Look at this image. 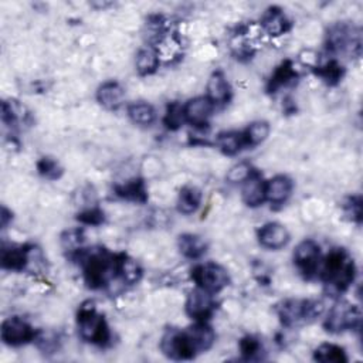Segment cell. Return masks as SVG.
I'll return each mask as SVG.
<instances>
[{
    "label": "cell",
    "instance_id": "cell-1",
    "mask_svg": "<svg viewBox=\"0 0 363 363\" xmlns=\"http://www.w3.org/2000/svg\"><path fill=\"white\" fill-rule=\"evenodd\" d=\"M321 274L329 292L339 295L345 292L355 280V263L345 250L335 248L324 260Z\"/></svg>",
    "mask_w": 363,
    "mask_h": 363
},
{
    "label": "cell",
    "instance_id": "cell-2",
    "mask_svg": "<svg viewBox=\"0 0 363 363\" xmlns=\"http://www.w3.org/2000/svg\"><path fill=\"white\" fill-rule=\"evenodd\" d=\"M84 267V278L89 288H102L117 274V257L109 256L104 250L91 253H80Z\"/></svg>",
    "mask_w": 363,
    "mask_h": 363
},
{
    "label": "cell",
    "instance_id": "cell-3",
    "mask_svg": "<svg viewBox=\"0 0 363 363\" xmlns=\"http://www.w3.org/2000/svg\"><path fill=\"white\" fill-rule=\"evenodd\" d=\"M78 331L84 340L98 346H105L111 340L107 321L91 302L84 304L78 311Z\"/></svg>",
    "mask_w": 363,
    "mask_h": 363
},
{
    "label": "cell",
    "instance_id": "cell-4",
    "mask_svg": "<svg viewBox=\"0 0 363 363\" xmlns=\"http://www.w3.org/2000/svg\"><path fill=\"white\" fill-rule=\"evenodd\" d=\"M328 49L333 53L360 54V32L348 25V23H336L327 34Z\"/></svg>",
    "mask_w": 363,
    "mask_h": 363
},
{
    "label": "cell",
    "instance_id": "cell-5",
    "mask_svg": "<svg viewBox=\"0 0 363 363\" xmlns=\"http://www.w3.org/2000/svg\"><path fill=\"white\" fill-rule=\"evenodd\" d=\"M190 277L196 283L197 288L216 294L226 288L230 283L229 272L219 264L204 263L199 264L190 271Z\"/></svg>",
    "mask_w": 363,
    "mask_h": 363
},
{
    "label": "cell",
    "instance_id": "cell-6",
    "mask_svg": "<svg viewBox=\"0 0 363 363\" xmlns=\"http://www.w3.org/2000/svg\"><path fill=\"white\" fill-rule=\"evenodd\" d=\"M360 318V309L356 305L342 301L332 307L324 327L331 333H340L344 331L359 328Z\"/></svg>",
    "mask_w": 363,
    "mask_h": 363
},
{
    "label": "cell",
    "instance_id": "cell-7",
    "mask_svg": "<svg viewBox=\"0 0 363 363\" xmlns=\"http://www.w3.org/2000/svg\"><path fill=\"white\" fill-rule=\"evenodd\" d=\"M161 349L173 360H189L199 353L188 329L168 331L161 340Z\"/></svg>",
    "mask_w": 363,
    "mask_h": 363
},
{
    "label": "cell",
    "instance_id": "cell-8",
    "mask_svg": "<svg viewBox=\"0 0 363 363\" xmlns=\"http://www.w3.org/2000/svg\"><path fill=\"white\" fill-rule=\"evenodd\" d=\"M0 335H2V340L6 345L21 346L32 342V340H36L37 332L23 318L10 316L3 321Z\"/></svg>",
    "mask_w": 363,
    "mask_h": 363
},
{
    "label": "cell",
    "instance_id": "cell-9",
    "mask_svg": "<svg viewBox=\"0 0 363 363\" xmlns=\"http://www.w3.org/2000/svg\"><path fill=\"white\" fill-rule=\"evenodd\" d=\"M321 261V247L314 240H304L300 243L294 252V263L297 268L305 276L312 278L320 271Z\"/></svg>",
    "mask_w": 363,
    "mask_h": 363
},
{
    "label": "cell",
    "instance_id": "cell-10",
    "mask_svg": "<svg viewBox=\"0 0 363 363\" xmlns=\"http://www.w3.org/2000/svg\"><path fill=\"white\" fill-rule=\"evenodd\" d=\"M216 308L213 294L201 288L193 289L186 301V312L195 321H206Z\"/></svg>",
    "mask_w": 363,
    "mask_h": 363
},
{
    "label": "cell",
    "instance_id": "cell-11",
    "mask_svg": "<svg viewBox=\"0 0 363 363\" xmlns=\"http://www.w3.org/2000/svg\"><path fill=\"white\" fill-rule=\"evenodd\" d=\"M213 104L208 97H196L190 100L185 107V120L196 128L206 126L213 112Z\"/></svg>",
    "mask_w": 363,
    "mask_h": 363
},
{
    "label": "cell",
    "instance_id": "cell-12",
    "mask_svg": "<svg viewBox=\"0 0 363 363\" xmlns=\"http://www.w3.org/2000/svg\"><path fill=\"white\" fill-rule=\"evenodd\" d=\"M258 241L264 248L280 250L289 241V233L280 223H267L258 230Z\"/></svg>",
    "mask_w": 363,
    "mask_h": 363
},
{
    "label": "cell",
    "instance_id": "cell-13",
    "mask_svg": "<svg viewBox=\"0 0 363 363\" xmlns=\"http://www.w3.org/2000/svg\"><path fill=\"white\" fill-rule=\"evenodd\" d=\"M261 25L270 36H283L289 30L291 21L288 20L283 9L272 6L265 10L261 19Z\"/></svg>",
    "mask_w": 363,
    "mask_h": 363
},
{
    "label": "cell",
    "instance_id": "cell-14",
    "mask_svg": "<svg viewBox=\"0 0 363 363\" xmlns=\"http://www.w3.org/2000/svg\"><path fill=\"white\" fill-rule=\"evenodd\" d=\"M125 89L117 81H107L97 91L98 102L111 111L118 109L124 104Z\"/></svg>",
    "mask_w": 363,
    "mask_h": 363
},
{
    "label": "cell",
    "instance_id": "cell-15",
    "mask_svg": "<svg viewBox=\"0 0 363 363\" xmlns=\"http://www.w3.org/2000/svg\"><path fill=\"white\" fill-rule=\"evenodd\" d=\"M292 193V180L284 175L272 177L265 184V200L272 204H283Z\"/></svg>",
    "mask_w": 363,
    "mask_h": 363
},
{
    "label": "cell",
    "instance_id": "cell-16",
    "mask_svg": "<svg viewBox=\"0 0 363 363\" xmlns=\"http://www.w3.org/2000/svg\"><path fill=\"white\" fill-rule=\"evenodd\" d=\"M265 184L263 177L254 172L244 182L243 200L250 208H258L265 200Z\"/></svg>",
    "mask_w": 363,
    "mask_h": 363
},
{
    "label": "cell",
    "instance_id": "cell-17",
    "mask_svg": "<svg viewBox=\"0 0 363 363\" xmlns=\"http://www.w3.org/2000/svg\"><path fill=\"white\" fill-rule=\"evenodd\" d=\"M232 96V88L226 76L221 72H216L210 76L208 82V98L213 105L227 104Z\"/></svg>",
    "mask_w": 363,
    "mask_h": 363
},
{
    "label": "cell",
    "instance_id": "cell-18",
    "mask_svg": "<svg viewBox=\"0 0 363 363\" xmlns=\"http://www.w3.org/2000/svg\"><path fill=\"white\" fill-rule=\"evenodd\" d=\"M30 263V250L26 247H10L3 248L2 252V267L9 271H23Z\"/></svg>",
    "mask_w": 363,
    "mask_h": 363
},
{
    "label": "cell",
    "instance_id": "cell-19",
    "mask_svg": "<svg viewBox=\"0 0 363 363\" xmlns=\"http://www.w3.org/2000/svg\"><path fill=\"white\" fill-rule=\"evenodd\" d=\"M188 332H189L199 353L209 351L216 340V333H214L213 328L209 327L204 321L196 322L193 327L188 328Z\"/></svg>",
    "mask_w": 363,
    "mask_h": 363
},
{
    "label": "cell",
    "instance_id": "cell-20",
    "mask_svg": "<svg viewBox=\"0 0 363 363\" xmlns=\"http://www.w3.org/2000/svg\"><path fill=\"white\" fill-rule=\"evenodd\" d=\"M117 274L121 276L125 284L135 285L141 281L144 271L138 261H135L125 254H121L117 257Z\"/></svg>",
    "mask_w": 363,
    "mask_h": 363
},
{
    "label": "cell",
    "instance_id": "cell-21",
    "mask_svg": "<svg viewBox=\"0 0 363 363\" xmlns=\"http://www.w3.org/2000/svg\"><path fill=\"white\" fill-rule=\"evenodd\" d=\"M179 252L182 256L190 260H197L201 256L206 254L208 252V244L200 236L196 234H184L179 237Z\"/></svg>",
    "mask_w": 363,
    "mask_h": 363
},
{
    "label": "cell",
    "instance_id": "cell-22",
    "mask_svg": "<svg viewBox=\"0 0 363 363\" xmlns=\"http://www.w3.org/2000/svg\"><path fill=\"white\" fill-rule=\"evenodd\" d=\"M298 74L295 72V68L291 61H284L280 67H277V70L274 74L271 76L268 81V93H277V91L283 87H288L297 81Z\"/></svg>",
    "mask_w": 363,
    "mask_h": 363
},
{
    "label": "cell",
    "instance_id": "cell-23",
    "mask_svg": "<svg viewBox=\"0 0 363 363\" xmlns=\"http://www.w3.org/2000/svg\"><path fill=\"white\" fill-rule=\"evenodd\" d=\"M280 321L285 327H294L304 320V301L288 300L280 304L277 308Z\"/></svg>",
    "mask_w": 363,
    "mask_h": 363
},
{
    "label": "cell",
    "instance_id": "cell-24",
    "mask_svg": "<svg viewBox=\"0 0 363 363\" xmlns=\"http://www.w3.org/2000/svg\"><path fill=\"white\" fill-rule=\"evenodd\" d=\"M201 203V192L196 186H185L179 193L177 210L184 214L195 213Z\"/></svg>",
    "mask_w": 363,
    "mask_h": 363
},
{
    "label": "cell",
    "instance_id": "cell-25",
    "mask_svg": "<svg viewBox=\"0 0 363 363\" xmlns=\"http://www.w3.org/2000/svg\"><path fill=\"white\" fill-rule=\"evenodd\" d=\"M116 193L126 200H132V201H146L148 199V193H146V188L145 184L141 179H132L125 182L122 185L116 186Z\"/></svg>",
    "mask_w": 363,
    "mask_h": 363
},
{
    "label": "cell",
    "instance_id": "cell-26",
    "mask_svg": "<svg viewBox=\"0 0 363 363\" xmlns=\"http://www.w3.org/2000/svg\"><path fill=\"white\" fill-rule=\"evenodd\" d=\"M216 145L226 155H236L237 152L241 151L243 146H245L244 135L243 132H237V131L221 132L217 135Z\"/></svg>",
    "mask_w": 363,
    "mask_h": 363
},
{
    "label": "cell",
    "instance_id": "cell-27",
    "mask_svg": "<svg viewBox=\"0 0 363 363\" xmlns=\"http://www.w3.org/2000/svg\"><path fill=\"white\" fill-rule=\"evenodd\" d=\"M136 72L141 76H151L153 74L157 67H159V54L155 49L152 47H145L142 49L138 56H136Z\"/></svg>",
    "mask_w": 363,
    "mask_h": 363
},
{
    "label": "cell",
    "instance_id": "cell-28",
    "mask_svg": "<svg viewBox=\"0 0 363 363\" xmlns=\"http://www.w3.org/2000/svg\"><path fill=\"white\" fill-rule=\"evenodd\" d=\"M128 116L132 120V122L148 126L155 121L156 112L151 104L141 101V102H133L128 107Z\"/></svg>",
    "mask_w": 363,
    "mask_h": 363
},
{
    "label": "cell",
    "instance_id": "cell-29",
    "mask_svg": "<svg viewBox=\"0 0 363 363\" xmlns=\"http://www.w3.org/2000/svg\"><path fill=\"white\" fill-rule=\"evenodd\" d=\"M314 359L318 362L324 363H345L348 362V356L344 351V348H340L333 344H324L321 346H318L314 353Z\"/></svg>",
    "mask_w": 363,
    "mask_h": 363
},
{
    "label": "cell",
    "instance_id": "cell-30",
    "mask_svg": "<svg viewBox=\"0 0 363 363\" xmlns=\"http://www.w3.org/2000/svg\"><path fill=\"white\" fill-rule=\"evenodd\" d=\"M245 146H257L263 144L270 135V125L265 121H257L243 132Z\"/></svg>",
    "mask_w": 363,
    "mask_h": 363
},
{
    "label": "cell",
    "instance_id": "cell-31",
    "mask_svg": "<svg viewBox=\"0 0 363 363\" xmlns=\"http://www.w3.org/2000/svg\"><path fill=\"white\" fill-rule=\"evenodd\" d=\"M84 230L81 229H70L63 233L61 236V245L70 254L78 256L81 252H84Z\"/></svg>",
    "mask_w": 363,
    "mask_h": 363
},
{
    "label": "cell",
    "instance_id": "cell-32",
    "mask_svg": "<svg viewBox=\"0 0 363 363\" xmlns=\"http://www.w3.org/2000/svg\"><path fill=\"white\" fill-rule=\"evenodd\" d=\"M315 73H316V76H320L327 84L335 85L340 80H342L345 70H344V67L340 65L336 60H329L325 64L318 67Z\"/></svg>",
    "mask_w": 363,
    "mask_h": 363
},
{
    "label": "cell",
    "instance_id": "cell-33",
    "mask_svg": "<svg viewBox=\"0 0 363 363\" xmlns=\"http://www.w3.org/2000/svg\"><path fill=\"white\" fill-rule=\"evenodd\" d=\"M240 352L245 360L261 359L263 345L254 336H245L240 340Z\"/></svg>",
    "mask_w": 363,
    "mask_h": 363
},
{
    "label": "cell",
    "instance_id": "cell-34",
    "mask_svg": "<svg viewBox=\"0 0 363 363\" xmlns=\"http://www.w3.org/2000/svg\"><path fill=\"white\" fill-rule=\"evenodd\" d=\"M37 170L43 177L50 180H56L63 175V168L53 157H41L37 164Z\"/></svg>",
    "mask_w": 363,
    "mask_h": 363
},
{
    "label": "cell",
    "instance_id": "cell-35",
    "mask_svg": "<svg viewBox=\"0 0 363 363\" xmlns=\"http://www.w3.org/2000/svg\"><path fill=\"white\" fill-rule=\"evenodd\" d=\"M186 120H185V112H184V107H182L180 104L177 102H173L172 105L168 107V111H166V116H165V125L166 128L172 129V131H176L180 128V125L184 124Z\"/></svg>",
    "mask_w": 363,
    "mask_h": 363
},
{
    "label": "cell",
    "instance_id": "cell-36",
    "mask_svg": "<svg viewBox=\"0 0 363 363\" xmlns=\"http://www.w3.org/2000/svg\"><path fill=\"white\" fill-rule=\"evenodd\" d=\"M254 172L256 170L248 162H240L229 170L226 177L230 182V184H243V182H245Z\"/></svg>",
    "mask_w": 363,
    "mask_h": 363
},
{
    "label": "cell",
    "instance_id": "cell-37",
    "mask_svg": "<svg viewBox=\"0 0 363 363\" xmlns=\"http://www.w3.org/2000/svg\"><path fill=\"white\" fill-rule=\"evenodd\" d=\"M78 221L87 224V226H100L101 223H104V212L98 208H89L82 210L78 214Z\"/></svg>",
    "mask_w": 363,
    "mask_h": 363
},
{
    "label": "cell",
    "instance_id": "cell-38",
    "mask_svg": "<svg viewBox=\"0 0 363 363\" xmlns=\"http://www.w3.org/2000/svg\"><path fill=\"white\" fill-rule=\"evenodd\" d=\"M324 309H325V305L322 301L305 300L304 301V320L305 321H314L315 318L322 315Z\"/></svg>",
    "mask_w": 363,
    "mask_h": 363
},
{
    "label": "cell",
    "instance_id": "cell-39",
    "mask_svg": "<svg viewBox=\"0 0 363 363\" xmlns=\"http://www.w3.org/2000/svg\"><path fill=\"white\" fill-rule=\"evenodd\" d=\"M345 213L352 221H362V199L360 196H352L345 203Z\"/></svg>",
    "mask_w": 363,
    "mask_h": 363
},
{
    "label": "cell",
    "instance_id": "cell-40",
    "mask_svg": "<svg viewBox=\"0 0 363 363\" xmlns=\"http://www.w3.org/2000/svg\"><path fill=\"white\" fill-rule=\"evenodd\" d=\"M9 220H12V212H9L5 206L2 208V226L3 229L9 224Z\"/></svg>",
    "mask_w": 363,
    "mask_h": 363
}]
</instances>
